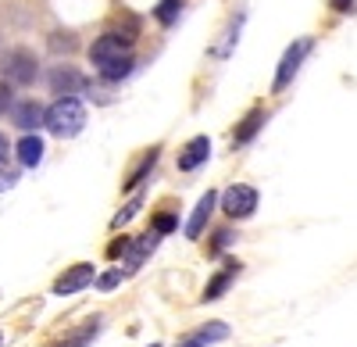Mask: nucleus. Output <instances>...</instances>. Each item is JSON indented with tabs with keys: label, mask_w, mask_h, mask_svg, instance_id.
<instances>
[{
	"label": "nucleus",
	"mask_w": 357,
	"mask_h": 347,
	"mask_svg": "<svg viewBox=\"0 0 357 347\" xmlns=\"http://www.w3.org/2000/svg\"><path fill=\"white\" fill-rule=\"evenodd\" d=\"M43 126H47L54 136L72 140V136H75V133H82V126H86V108H82L75 97H57V101L47 108Z\"/></svg>",
	"instance_id": "1"
},
{
	"label": "nucleus",
	"mask_w": 357,
	"mask_h": 347,
	"mask_svg": "<svg viewBox=\"0 0 357 347\" xmlns=\"http://www.w3.org/2000/svg\"><path fill=\"white\" fill-rule=\"evenodd\" d=\"M311 47H314V40H311V36H301L296 43H289V47H286L282 61H279V68H275V79H272V94H282L286 86L293 82V75L301 72V65H304V57L311 54Z\"/></svg>",
	"instance_id": "2"
},
{
	"label": "nucleus",
	"mask_w": 357,
	"mask_h": 347,
	"mask_svg": "<svg viewBox=\"0 0 357 347\" xmlns=\"http://www.w3.org/2000/svg\"><path fill=\"white\" fill-rule=\"evenodd\" d=\"M218 200H222V212L229 219H250L257 212V190L247 186V183H232Z\"/></svg>",
	"instance_id": "3"
},
{
	"label": "nucleus",
	"mask_w": 357,
	"mask_h": 347,
	"mask_svg": "<svg viewBox=\"0 0 357 347\" xmlns=\"http://www.w3.org/2000/svg\"><path fill=\"white\" fill-rule=\"evenodd\" d=\"M129 47H132V36L104 33L100 40H93V47H89V61L100 68V65H107V61H118V57H129Z\"/></svg>",
	"instance_id": "4"
},
{
	"label": "nucleus",
	"mask_w": 357,
	"mask_h": 347,
	"mask_svg": "<svg viewBox=\"0 0 357 347\" xmlns=\"http://www.w3.org/2000/svg\"><path fill=\"white\" fill-rule=\"evenodd\" d=\"M89 283H97V272H93V265H89V262H79V265L65 269L61 276L54 279V294H57V297H68V294L86 290Z\"/></svg>",
	"instance_id": "5"
},
{
	"label": "nucleus",
	"mask_w": 357,
	"mask_h": 347,
	"mask_svg": "<svg viewBox=\"0 0 357 347\" xmlns=\"http://www.w3.org/2000/svg\"><path fill=\"white\" fill-rule=\"evenodd\" d=\"M4 79L8 82H18V86H29L36 79V57L29 50H11L4 57Z\"/></svg>",
	"instance_id": "6"
},
{
	"label": "nucleus",
	"mask_w": 357,
	"mask_h": 347,
	"mask_svg": "<svg viewBox=\"0 0 357 347\" xmlns=\"http://www.w3.org/2000/svg\"><path fill=\"white\" fill-rule=\"evenodd\" d=\"M236 276H240V262H236V258H225V265H222L211 279H207L200 301H204V304H207V301H218V297L229 290V286H232V279H236Z\"/></svg>",
	"instance_id": "7"
},
{
	"label": "nucleus",
	"mask_w": 357,
	"mask_h": 347,
	"mask_svg": "<svg viewBox=\"0 0 357 347\" xmlns=\"http://www.w3.org/2000/svg\"><path fill=\"white\" fill-rule=\"evenodd\" d=\"M158 233H154V229H151V233H143V237H136L132 244H129V251H126V276H132V272H139V265L146 262V258H151L154 251H158Z\"/></svg>",
	"instance_id": "8"
},
{
	"label": "nucleus",
	"mask_w": 357,
	"mask_h": 347,
	"mask_svg": "<svg viewBox=\"0 0 357 347\" xmlns=\"http://www.w3.org/2000/svg\"><path fill=\"white\" fill-rule=\"evenodd\" d=\"M229 333H232V330H229L225 323H218V319H215V323H204L200 330L186 333V337L178 340L175 347H211V344H222V340H229Z\"/></svg>",
	"instance_id": "9"
},
{
	"label": "nucleus",
	"mask_w": 357,
	"mask_h": 347,
	"mask_svg": "<svg viewBox=\"0 0 357 347\" xmlns=\"http://www.w3.org/2000/svg\"><path fill=\"white\" fill-rule=\"evenodd\" d=\"M215 208H218V193L207 190V193L197 200V208H193V215H190V222H186V237H190V240H200V233L207 229V219H211Z\"/></svg>",
	"instance_id": "10"
},
{
	"label": "nucleus",
	"mask_w": 357,
	"mask_h": 347,
	"mask_svg": "<svg viewBox=\"0 0 357 347\" xmlns=\"http://www.w3.org/2000/svg\"><path fill=\"white\" fill-rule=\"evenodd\" d=\"M207 158H211V140H207V136H193L186 147L178 151V168L193 172V168H200Z\"/></svg>",
	"instance_id": "11"
},
{
	"label": "nucleus",
	"mask_w": 357,
	"mask_h": 347,
	"mask_svg": "<svg viewBox=\"0 0 357 347\" xmlns=\"http://www.w3.org/2000/svg\"><path fill=\"white\" fill-rule=\"evenodd\" d=\"M100 326H104V319H100V315H97V319H86L82 326H75L72 333H65L61 340H57L54 347H89V344H93L97 340V333H100Z\"/></svg>",
	"instance_id": "12"
},
{
	"label": "nucleus",
	"mask_w": 357,
	"mask_h": 347,
	"mask_svg": "<svg viewBox=\"0 0 357 347\" xmlns=\"http://www.w3.org/2000/svg\"><path fill=\"white\" fill-rule=\"evenodd\" d=\"M82 86H86V79L72 65H57L50 72V90L54 94H75V90H82Z\"/></svg>",
	"instance_id": "13"
},
{
	"label": "nucleus",
	"mask_w": 357,
	"mask_h": 347,
	"mask_svg": "<svg viewBox=\"0 0 357 347\" xmlns=\"http://www.w3.org/2000/svg\"><path fill=\"white\" fill-rule=\"evenodd\" d=\"M11 119H15V126L18 129H36V126H43V119H47V111L36 104V101H22V104H15V111H11Z\"/></svg>",
	"instance_id": "14"
},
{
	"label": "nucleus",
	"mask_w": 357,
	"mask_h": 347,
	"mask_svg": "<svg viewBox=\"0 0 357 347\" xmlns=\"http://www.w3.org/2000/svg\"><path fill=\"white\" fill-rule=\"evenodd\" d=\"M15 151H18V161H22L25 168H36V165L43 161V140L29 133V136L18 140V147H15Z\"/></svg>",
	"instance_id": "15"
},
{
	"label": "nucleus",
	"mask_w": 357,
	"mask_h": 347,
	"mask_svg": "<svg viewBox=\"0 0 357 347\" xmlns=\"http://www.w3.org/2000/svg\"><path fill=\"white\" fill-rule=\"evenodd\" d=\"M264 119H268L264 111H250L247 119H243L240 126H236V133H232V143H250V140L257 136V129L264 126Z\"/></svg>",
	"instance_id": "16"
},
{
	"label": "nucleus",
	"mask_w": 357,
	"mask_h": 347,
	"mask_svg": "<svg viewBox=\"0 0 357 347\" xmlns=\"http://www.w3.org/2000/svg\"><path fill=\"white\" fill-rule=\"evenodd\" d=\"M132 68H136V57H132V54H129V57H118V61H107V65H100V79H107V82H118V79L132 75Z\"/></svg>",
	"instance_id": "17"
},
{
	"label": "nucleus",
	"mask_w": 357,
	"mask_h": 347,
	"mask_svg": "<svg viewBox=\"0 0 357 347\" xmlns=\"http://www.w3.org/2000/svg\"><path fill=\"white\" fill-rule=\"evenodd\" d=\"M158 154H161V147H151V151H146V158L139 161V168H136L132 176L126 179V190H132V186H139V183L146 179V172H151V168L158 165Z\"/></svg>",
	"instance_id": "18"
},
{
	"label": "nucleus",
	"mask_w": 357,
	"mask_h": 347,
	"mask_svg": "<svg viewBox=\"0 0 357 347\" xmlns=\"http://www.w3.org/2000/svg\"><path fill=\"white\" fill-rule=\"evenodd\" d=\"M178 11H183V0H161V4L154 8V18H158L161 25H172V22L178 18Z\"/></svg>",
	"instance_id": "19"
},
{
	"label": "nucleus",
	"mask_w": 357,
	"mask_h": 347,
	"mask_svg": "<svg viewBox=\"0 0 357 347\" xmlns=\"http://www.w3.org/2000/svg\"><path fill=\"white\" fill-rule=\"evenodd\" d=\"M139 208H143V197H132L129 205H126L122 212H118V215L111 219V229H122V226H126V222H129V219H132V215H136Z\"/></svg>",
	"instance_id": "20"
},
{
	"label": "nucleus",
	"mask_w": 357,
	"mask_h": 347,
	"mask_svg": "<svg viewBox=\"0 0 357 347\" xmlns=\"http://www.w3.org/2000/svg\"><path fill=\"white\" fill-rule=\"evenodd\" d=\"M86 90H89V101L111 104V86H107V79H100V82H86Z\"/></svg>",
	"instance_id": "21"
},
{
	"label": "nucleus",
	"mask_w": 357,
	"mask_h": 347,
	"mask_svg": "<svg viewBox=\"0 0 357 347\" xmlns=\"http://www.w3.org/2000/svg\"><path fill=\"white\" fill-rule=\"evenodd\" d=\"M122 279H126V272H122V269H111V272L97 276V290H104V294H107V290H114V286L122 283Z\"/></svg>",
	"instance_id": "22"
},
{
	"label": "nucleus",
	"mask_w": 357,
	"mask_h": 347,
	"mask_svg": "<svg viewBox=\"0 0 357 347\" xmlns=\"http://www.w3.org/2000/svg\"><path fill=\"white\" fill-rule=\"evenodd\" d=\"M75 47H79V40L72 33H54L50 36V50H75Z\"/></svg>",
	"instance_id": "23"
},
{
	"label": "nucleus",
	"mask_w": 357,
	"mask_h": 347,
	"mask_svg": "<svg viewBox=\"0 0 357 347\" xmlns=\"http://www.w3.org/2000/svg\"><path fill=\"white\" fill-rule=\"evenodd\" d=\"M178 222H175V215H168V212H161V215H154V233L158 237H165V233H172Z\"/></svg>",
	"instance_id": "24"
},
{
	"label": "nucleus",
	"mask_w": 357,
	"mask_h": 347,
	"mask_svg": "<svg viewBox=\"0 0 357 347\" xmlns=\"http://www.w3.org/2000/svg\"><path fill=\"white\" fill-rule=\"evenodd\" d=\"M236 240V233H232V229H218V233H215V240H211V254H222L229 244Z\"/></svg>",
	"instance_id": "25"
},
{
	"label": "nucleus",
	"mask_w": 357,
	"mask_h": 347,
	"mask_svg": "<svg viewBox=\"0 0 357 347\" xmlns=\"http://www.w3.org/2000/svg\"><path fill=\"white\" fill-rule=\"evenodd\" d=\"M18 183V168H11L8 161H0V190H11Z\"/></svg>",
	"instance_id": "26"
},
{
	"label": "nucleus",
	"mask_w": 357,
	"mask_h": 347,
	"mask_svg": "<svg viewBox=\"0 0 357 347\" xmlns=\"http://www.w3.org/2000/svg\"><path fill=\"white\" fill-rule=\"evenodd\" d=\"M129 244H132L129 237H122V240H114V244L107 247V258H126V251H129Z\"/></svg>",
	"instance_id": "27"
},
{
	"label": "nucleus",
	"mask_w": 357,
	"mask_h": 347,
	"mask_svg": "<svg viewBox=\"0 0 357 347\" xmlns=\"http://www.w3.org/2000/svg\"><path fill=\"white\" fill-rule=\"evenodd\" d=\"M354 4H357V0H329V8H333V11H340V15L354 11Z\"/></svg>",
	"instance_id": "28"
},
{
	"label": "nucleus",
	"mask_w": 357,
	"mask_h": 347,
	"mask_svg": "<svg viewBox=\"0 0 357 347\" xmlns=\"http://www.w3.org/2000/svg\"><path fill=\"white\" fill-rule=\"evenodd\" d=\"M0 161H8V136L0 133Z\"/></svg>",
	"instance_id": "29"
},
{
	"label": "nucleus",
	"mask_w": 357,
	"mask_h": 347,
	"mask_svg": "<svg viewBox=\"0 0 357 347\" xmlns=\"http://www.w3.org/2000/svg\"><path fill=\"white\" fill-rule=\"evenodd\" d=\"M151 347H161V344H151Z\"/></svg>",
	"instance_id": "30"
}]
</instances>
